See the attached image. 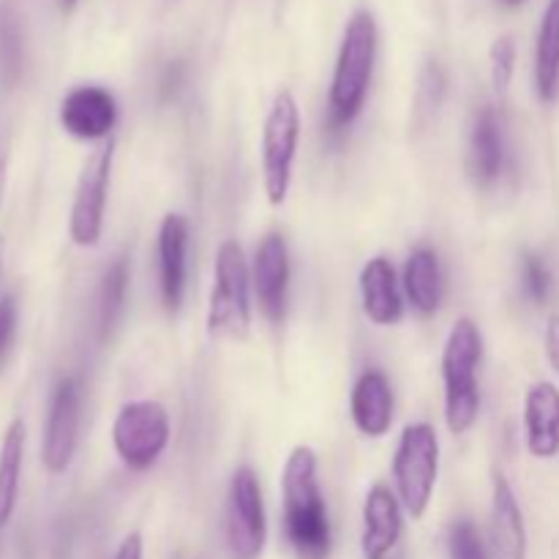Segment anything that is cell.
I'll list each match as a JSON object with an SVG mask.
<instances>
[{"label":"cell","mask_w":559,"mask_h":559,"mask_svg":"<svg viewBox=\"0 0 559 559\" xmlns=\"http://www.w3.org/2000/svg\"><path fill=\"white\" fill-rule=\"evenodd\" d=\"M524 440L540 462L559 456V388L535 382L524 396Z\"/></svg>","instance_id":"obj_16"},{"label":"cell","mask_w":559,"mask_h":559,"mask_svg":"<svg viewBox=\"0 0 559 559\" xmlns=\"http://www.w3.org/2000/svg\"><path fill=\"white\" fill-rule=\"evenodd\" d=\"M115 162V140L104 142L98 151L91 153V158L82 167L80 180H76L74 202L69 213V235L82 249L98 246L104 233V211H107L109 178H112Z\"/></svg>","instance_id":"obj_8"},{"label":"cell","mask_w":559,"mask_h":559,"mask_svg":"<svg viewBox=\"0 0 559 559\" xmlns=\"http://www.w3.org/2000/svg\"><path fill=\"white\" fill-rule=\"evenodd\" d=\"M267 540L265 502L251 467L235 469L227 495V544L233 559H260Z\"/></svg>","instance_id":"obj_9"},{"label":"cell","mask_w":559,"mask_h":559,"mask_svg":"<svg viewBox=\"0 0 559 559\" xmlns=\"http://www.w3.org/2000/svg\"><path fill=\"white\" fill-rule=\"evenodd\" d=\"M183 76H186V69L180 60H175V63H169L167 69H164L162 82H158V93H162L164 102H169V98L178 96L180 87H183Z\"/></svg>","instance_id":"obj_30"},{"label":"cell","mask_w":559,"mask_h":559,"mask_svg":"<svg viewBox=\"0 0 559 559\" xmlns=\"http://www.w3.org/2000/svg\"><path fill=\"white\" fill-rule=\"evenodd\" d=\"M500 3L506 5V9H519V5L527 3V0H500Z\"/></svg>","instance_id":"obj_34"},{"label":"cell","mask_w":559,"mask_h":559,"mask_svg":"<svg viewBox=\"0 0 559 559\" xmlns=\"http://www.w3.org/2000/svg\"><path fill=\"white\" fill-rule=\"evenodd\" d=\"M535 91L546 104L559 96V0H549L540 16L535 38Z\"/></svg>","instance_id":"obj_21"},{"label":"cell","mask_w":559,"mask_h":559,"mask_svg":"<svg viewBox=\"0 0 559 559\" xmlns=\"http://www.w3.org/2000/svg\"><path fill=\"white\" fill-rule=\"evenodd\" d=\"M522 287H524V295H527L535 306L549 304L551 271L549 265H546L544 257L533 254V251H527V254L522 257Z\"/></svg>","instance_id":"obj_25"},{"label":"cell","mask_w":559,"mask_h":559,"mask_svg":"<svg viewBox=\"0 0 559 559\" xmlns=\"http://www.w3.org/2000/svg\"><path fill=\"white\" fill-rule=\"evenodd\" d=\"M516 71V44L511 36H500L491 47V82L497 93H506Z\"/></svg>","instance_id":"obj_27"},{"label":"cell","mask_w":559,"mask_h":559,"mask_svg":"<svg viewBox=\"0 0 559 559\" xmlns=\"http://www.w3.org/2000/svg\"><path fill=\"white\" fill-rule=\"evenodd\" d=\"M404 530V508L396 491L385 484L371 486L364 500V533H360V551L364 559H388L396 549Z\"/></svg>","instance_id":"obj_14"},{"label":"cell","mask_w":559,"mask_h":559,"mask_svg":"<svg viewBox=\"0 0 559 559\" xmlns=\"http://www.w3.org/2000/svg\"><path fill=\"white\" fill-rule=\"evenodd\" d=\"M76 3H80V0H60V9H63L66 14H69V11L76 9Z\"/></svg>","instance_id":"obj_33"},{"label":"cell","mask_w":559,"mask_h":559,"mask_svg":"<svg viewBox=\"0 0 559 559\" xmlns=\"http://www.w3.org/2000/svg\"><path fill=\"white\" fill-rule=\"evenodd\" d=\"M112 445L129 469H151L169 445V415L158 402H131L112 424Z\"/></svg>","instance_id":"obj_7"},{"label":"cell","mask_w":559,"mask_h":559,"mask_svg":"<svg viewBox=\"0 0 559 559\" xmlns=\"http://www.w3.org/2000/svg\"><path fill=\"white\" fill-rule=\"evenodd\" d=\"M189 278V222L180 213H167L158 227V289L169 314L183 306Z\"/></svg>","instance_id":"obj_11"},{"label":"cell","mask_w":559,"mask_h":559,"mask_svg":"<svg viewBox=\"0 0 559 559\" xmlns=\"http://www.w3.org/2000/svg\"><path fill=\"white\" fill-rule=\"evenodd\" d=\"M112 559H145V544H142L140 533H131L120 540L118 551H115Z\"/></svg>","instance_id":"obj_32"},{"label":"cell","mask_w":559,"mask_h":559,"mask_svg":"<svg viewBox=\"0 0 559 559\" xmlns=\"http://www.w3.org/2000/svg\"><path fill=\"white\" fill-rule=\"evenodd\" d=\"M440 475V437L435 426L409 424L393 453V484L402 508L413 519H424L435 497Z\"/></svg>","instance_id":"obj_5"},{"label":"cell","mask_w":559,"mask_h":559,"mask_svg":"<svg viewBox=\"0 0 559 559\" xmlns=\"http://www.w3.org/2000/svg\"><path fill=\"white\" fill-rule=\"evenodd\" d=\"M25 71V38L14 9L0 0V87L11 91Z\"/></svg>","instance_id":"obj_24"},{"label":"cell","mask_w":559,"mask_h":559,"mask_svg":"<svg viewBox=\"0 0 559 559\" xmlns=\"http://www.w3.org/2000/svg\"><path fill=\"white\" fill-rule=\"evenodd\" d=\"M16 333V300L11 295L0 298V364L9 355Z\"/></svg>","instance_id":"obj_28"},{"label":"cell","mask_w":559,"mask_h":559,"mask_svg":"<svg viewBox=\"0 0 559 559\" xmlns=\"http://www.w3.org/2000/svg\"><path fill=\"white\" fill-rule=\"evenodd\" d=\"M118 123V104L112 93L98 85H80L60 104V126L85 142L107 140Z\"/></svg>","instance_id":"obj_12"},{"label":"cell","mask_w":559,"mask_h":559,"mask_svg":"<svg viewBox=\"0 0 559 559\" xmlns=\"http://www.w3.org/2000/svg\"><path fill=\"white\" fill-rule=\"evenodd\" d=\"M442 91H445V76H442V69L437 63H431L429 69H426L424 80H420V102L426 104V107H435L440 104L442 98Z\"/></svg>","instance_id":"obj_29"},{"label":"cell","mask_w":559,"mask_h":559,"mask_svg":"<svg viewBox=\"0 0 559 559\" xmlns=\"http://www.w3.org/2000/svg\"><path fill=\"white\" fill-rule=\"evenodd\" d=\"M404 293L418 314L431 317L440 311L445 298V276H442L440 254L435 249H415L404 265Z\"/></svg>","instance_id":"obj_20"},{"label":"cell","mask_w":559,"mask_h":559,"mask_svg":"<svg viewBox=\"0 0 559 559\" xmlns=\"http://www.w3.org/2000/svg\"><path fill=\"white\" fill-rule=\"evenodd\" d=\"M377 20L371 11H355L344 27L342 49H338L336 69H333L331 93H328V126L342 131L353 123L366 104L371 74L377 60Z\"/></svg>","instance_id":"obj_2"},{"label":"cell","mask_w":559,"mask_h":559,"mask_svg":"<svg viewBox=\"0 0 559 559\" xmlns=\"http://www.w3.org/2000/svg\"><path fill=\"white\" fill-rule=\"evenodd\" d=\"M284 533L298 559L331 557V522L317 473V453L309 445L293 448L282 473Z\"/></svg>","instance_id":"obj_1"},{"label":"cell","mask_w":559,"mask_h":559,"mask_svg":"<svg viewBox=\"0 0 559 559\" xmlns=\"http://www.w3.org/2000/svg\"><path fill=\"white\" fill-rule=\"evenodd\" d=\"M360 304L364 314L374 325L388 328L396 325L404 317V300L399 293V278L391 260L385 257H371L360 271Z\"/></svg>","instance_id":"obj_18"},{"label":"cell","mask_w":559,"mask_h":559,"mask_svg":"<svg viewBox=\"0 0 559 559\" xmlns=\"http://www.w3.org/2000/svg\"><path fill=\"white\" fill-rule=\"evenodd\" d=\"M506 134L502 120L495 107H484L475 115L473 131H469V173L475 183L491 186L506 169Z\"/></svg>","instance_id":"obj_19"},{"label":"cell","mask_w":559,"mask_h":559,"mask_svg":"<svg viewBox=\"0 0 559 559\" xmlns=\"http://www.w3.org/2000/svg\"><path fill=\"white\" fill-rule=\"evenodd\" d=\"M251 328V273L243 249L235 240H224L213 267L207 333L213 338H246Z\"/></svg>","instance_id":"obj_4"},{"label":"cell","mask_w":559,"mask_h":559,"mask_svg":"<svg viewBox=\"0 0 559 559\" xmlns=\"http://www.w3.org/2000/svg\"><path fill=\"white\" fill-rule=\"evenodd\" d=\"M126 289H129V262L118 257L104 273L96 293V331L102 338H109L126 309Z\"/></svg>","instance_id":"obj_23"},{"label":"cell","mask_w":559,"mask_h":559,"mask_svg":"<svg viewBox=\"0 0 559 559\" xmlns=\"http://www.w3.org/2000/svg\"><path fill=\"white\" fill-rule=\"evenodd\" d=\"M22 459H25V424L11 420L0 442V527L11 522L20 500Z\"/></svg>","instance_id":"obj_22"},{"label":"cell","mask_w":559,"mask_h":559,"mask_svg":"<svg viewBox=\"0 0 559 559\" xmlns=\"http://www.w3.org/2000/svg\"><path fill=\"white\" fill-rule=\"evenodd\" d=\"M491 559H527V527L516 495L502 473L491 480Z\"/></svg>","instance_id":"obj_15"},{"label":"cell","mask_w":559,"mask_h":559,"mask_svg":"<svg viewBox=\"0 0 559 559\" xmlns=\"http://www.w3.org/2000/svg\"><path fill=\"white\" fill-rule=\"evenodd\" d=\"M251 282H254L262 314L271 322H282L287 314L289 295V251L282 235H265L257 246Z\"/></svg>","instance_id":"obj_13"},{"label":"cell","mask_w":559,"mask_h":559,"mask_svg":"<svg viewBox=\"0 0 559 559\" xmlns=\"http://www.w3.org/2000/svg\"><path fill=\"white\" fill-rule=\"evenodd\" d=\"M349 415L364 437L380 440L393 426V388L380 369H369L358 377L349 396Z\"/></svg>","instance_id":"obj_17"},{"label":"cell","mask_w":559,"mask_h":559,"mask_svg":"<svg viewBox=\"0 0 559 559\" xmlns=\"http://www.w3.org/2000/svg\"><path fill=\"white\" fill-rule=\"evenodd\" d=\"M300 142V109L293 91H278L262 129V186L273 207L284 205L293 186V167Z\"/></svg>","instance_id":"obj_6"},{"label":"cell","mask_w":559,"mask_h":559,"mask_svg":"<svg viewBox=\"0 0 559 559\" xmlns=\"http://www.w3.org/2000/svg\"><path fill=\"white\" fill-rule=\"evenodd\" d=\"M80 385H76V380L66 377L55 388L52 402H49L47 426H44L41 462L49 475H63L71 467V459L76 453V440H80Z\"/></svg>","instance_id":"obj_10"},{"label":"cell","mask_w":559,"mask_h":559,"mask_svg":"<svg viewBox=\"0 0 559 559\" xmlns=\"http://www.w3.org/2000/svg\"><path fill=\"white\" fill-rule=\"evenodd\" d=\"M448 551H451V559H491L478 527L469 519H459L453 524L448 535Z\"/></svg>","instance_id":"obj_26"},{"label":"cell","mask_w":559,"mask_h":559,"mask_svg":"<svg viewBox=\"0 0 559 559\" xmlns=\"http://www.w3.org/2000/svg\"><path fill=\"white\" fill-rule=\"evenodd\" d=\"M484 358V336L469 317L456 320L442 349L445 382V424L453 435H467L480 413L478 369Z\"/></svg>","instance_id":"obj_3"},{"label":"cell","mask_w":559,"mask_h":559,"mask_svg":"<svg viewBox=\"0 0 559 559\" xmlns=\"http://www.w3.org/2000/svg\"><path fill=\"white\" fill-rule=\"evenodd\" d=\"M167 3H175V0H167Z\"/></svg>","instance_id":"obj_35"},{"label":"cell","mask_w":559,"mask_h":559,"mask_svg":"<svg viewBox=\"0 0 559 559\" xmlns=\"http://www.w3.org/2000/svg\"><path fill=\"white\" fill-rule=\"evenodd\" d=\"M544 342H546V358H549L551 369L559 374V314H551L549 322H546Z\"/></svg>","instance_id":"obj_31"}]
</instances>
